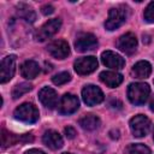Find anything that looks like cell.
<instances>
[{"instance_id": "cell-1", "label": "cell", "mask_w": 154, "mask_h": 154, "mask_svg": "<svg viewBox=\"0 0 154 154\" xmlns=\"http://www.w3.org/2000/svg\"><path fill=\"white\" fill-rule=\"evenodd\" d=\"M150 89L147 83H131L128 87V97L132 105L140 106L143 105L148 96H149Z\"/></svg>"}, {"instance_id": "cell-2", "label": "cell", "mask_w": 154, "mask_h": 154, "mask_svg": "<svg viewBox=\"0 0 154 154\" xmlns=\"http://www.w3.org/2000/svg\"><path fill=\"white\" fill-rule=\"evenodd\" d=\"M14 118L23 122V123H35L37 122L38 119V111L37 108L32 105V103H22L20 106H18L16 109H14V113H13Z\"/></svg>"}, {"instance_id": "cell-3", "label": "cell", "mask_w": 154, "mask_h": 154, "mask_svg": "<svg viewBox=\"0 0 154 154\" xmlns=\"http://www.w3.org/2000/svg\"><path fill=\"white\" fill-rule=\"evenodd\" d=\"M125 20H126V10L124 7L111 8L105 23V28L109 31L116 30L119 26H122L125 23Z\"/></svg>"}, {"instance_id": "cell-4", "label": "cell", "mask_w": 154, "mask_h": 154, "mask_svg": "<svg viewBox=\"0 0 154 154\" xmlns=\"http://www.w3.org/2000/svg\"><path fill=\"white\" fill-rule=\"evenodd\" d=\"M150 128V120L143 116L137 114L130 119V129L135 137H143L147 135Z\"/></svg>"}, {"instance_id": "cell-5", "label": "cell", "mask_w": 154, "mask_h": 154, "mask_svg": "<svg viewBox=\"0 0 154 154\" xmlns=\"http://www.w3.org/2000/svg\"><path fill=\"white\" fill-rule=\"evenodd\" d=\"M61 26V20L59 18H53L46 22L35 34V38L37 41H45L49 37H52L54 34L58 32V30Z\"/></svg>"}, {"instance_id": "cell-6", "label": "cell", "mask_w": 154, "mask_h": 154, "mask_svg": "<svg viewBox=\"0 0 154 154\" xmlns=\"http://www.w3.org/2000/svg\"><path fill=\"white\" fill-rule=\"evenodd\" d=\"M82 97H83V101L88 106H95V105L102 102L105 96H103V93L101 91V89L99 87L89 84V85H85L83 88Z\"/></svg>"}, {"instance_id": "cell-7", "label": "cell", "mask_w": 154, "mask_h": 154, "mask_svg": "<svg viewBox=\"0 0 154 154\" xmlns=\"http://www.w3.org/2000/svg\"><path fill=\"white\" fill-rule=\"evenodd\" d=\"M97 46V38L90 34V32H82L77 36L76 41H75V48L78 52H88L91 51L94 48H96Z\"/></svg>"}, {"instance_id": "cell-8", "label": "cell", "mask_w": 154, "mask_h": 154, "mask_svg": "<svg viewBox=\"0 0 154 154\" xmlns=\"http://www.w3.org/2000/svg\"><path fill=\"white\" fill-rule=\"evenodd\" d=\"M75 71L78 75H89L97 67V59L93 55L79 58L75 61Z\"/></svg>"}, {"instance_id": "cell-9", "label": "cell", "mask_w": 154, "mask_h": 154, "mask_svg": "<svg viewBox=\"0 0 154 154\" xmlns=\"http://www.w3.org/2000/svg\"><path fill=\"white\" fill-rule=\"evenodd\" d=\"M16 71V55L11 54L5 57L1 60V66H0V81L1 83L8 82Z\"/></svg>"}, {"instance_id": "cell-10", "label": "cell", "mask_w": 154, "mask_h": 154, "mask_svg": "<svg viewBox=\"0 0 154 154\" xmlns=\"http://www.w3.org/2000/svg\"><path fill=\"white\" fill-rule=\"evenodd\" d=\"M48 53L55 59H65L70 54V47L64 40H55L47 47Z\"/></svg>"}, {"instance_id": "cell-11", "label": "cell", "mask_w": 154, "mask_h": 154, "mask_svg": "<svg viewBox=\"0 0 154 154\" xmlns=\"http://www.w3.org/2000/svg\"><path fill=\"white\" fill-rule=\"evenodd\" d=\"M79 107V101L77 96L72 94H65L59 102V112L61 114H71L75 113Z\"/></svg>"}, {"instance_id": "cell-12", "label": "cell", "mask_w": 154, "mask_h": 154, "mask_svg": "<svg viewBox=\"0 0 154 154\" xmlns=\"http://www.w3.org/2000/svg\"><path fill=\"white\" fill-rule=\"evenodd\" d=\"M101 60L103 65H106L109 69H114V70H119L125 65V60L122 58V55L112 51H105L101 54Z\"/></svg>"}, {"instance_id": "cell-13", "label": "cell", "mask_w": 154, "mask_h": 154, "mask_svg": "<svg viewBox=\"0 0 154 154\" xmlns=\"http://www.w3.org/2000/svg\"><path fill=\"white\" fill-rule=\"evenodd\" d=\"M118 48L126 53V54H132L135 51H136V47H137V38L134 34L131 32H126L124 35H122L118 40Z\"/></svg>"}, {"instance_id": "cell-14", "label": "cell", "mask_w": 154, "mask_h": 154, "mask_svg": "<svg viewBox=\"0 0 154 154\" xmlns=\"http://www.w3.org/2000/svg\"><path fill=\"white\" fill-rule=\"evenodd\" d=\"M38 99L43 106L52 109L58 105V94L53 88L43 87L38 93Z\"/></svg>"}, {"instance_id": "cell-15", "label": "cell", "mask_w": 154, "mask_h": 154, "mask_svg": "<svg viewBox=\"0 0 154 154\" xmlns=\"http://www.w3.org/2000/svg\"><path fill=\"white\" fill-rule=\"evenodd\" d=\"M42 141L51 149H59L64 144V141H63L61 136L59 135V132H57L54 130L46 131L45 135H43V137H42Z\"/></svg>"}, {"instance_id": "cell-16", "label": "cell", "mask_w": 154, "mask_h": 154, "mask_svg": "<svg viewBox=\"0 0 154 154\" xmlns=\"http://www.w3.org/2000/svg\"><path fill=\"white\" fill-rule=\"evenodd\" d=\"M100 79L109 88H116L123 82V76L114 71H102L100 73Z\"/></svg>"}, {"instance_id": "cell-17", "label": "cell", "mask_w": 154, "mask_h": 154, "mask_svg": "<svg viewBox=\"0 0 154 154\" xmlns=\"http://www.w3.org/2000/svg\"><path fill=\"white\" fill-rule=\"evenodd\" d=\"M20 73L28 79H34L40 73V66L34 60H26L20 66Z\"/></svg>"}, {"instance_id": "cell-18", "label": "cell", "mask_w": 154, "mask_h": 154, "mask_svg": "<svg viewBox=\"0 0 154 154\" xmlns=\"http://www.w3.org/2000/svg\"><path fill=\"white\" fill-rule=\"evenodd\" d=\"M131 72L136 78H147V77H149V75L152 72V65L146 60L137 61L134 65Z\"/></svg>"}, {"instance_id": "cell-19", "label": "cell", "mask_w": 154, "mask_h": 154, "mask_svg": "<svg viewBox=\"0 0 154 154\" xmlns=\"http://www.w3.org/2000/svg\"><path fill=\"white\" fill-rule=\"evenodd\" d=\"M17 14L19 18H22L29 23H34L36 19V13L32 10V7L26 4H23V2L17 5Z\"/></svg>"}, {"instance_id": "cell-20", "label": "cell", "mask_w": 154, "mask_h": 154, "mask_svg": "<svg viewBox=\"0 0 154 154\" xmlns=\"http://www.w3.org/2000/svg\"><path fill=\"white\" fill-rule=\"evenodd\" d=\"M79 125L82 126V129L87 131H91L100 126V119L94 114H87L79 119Z\"/></svg>"}, {"instance_id": "cell-21", "label": "cell", "mask_w": 154, "mask_h": 154, "mask_svg": "<svg viewBox=\"0 0 154 154\" xmlns=\"http://www.w3.org/2000/svg\"><path fill=\"white\" fill-rule=\"evenodd\" d=\"M29 90H31V84L30 83H26V82H23V83H19L17 84L13 90H12V97L14 100H17L18 97H20L22 95H24L25 93H28Z\"/></svg>"}, {"instance_id": "cell-22", "label": "cell", "mask_w": 154, "mask_h": 154, "mask_svg": "<svg viewBox=\"0 0 154 154\" xmlns=\"http://www.w3.org/2000/svg\"><path fill=\"white\" fill-rule=\"evenodd\" d=\"M126 153L128 154H150V149L142 143H135V144H130L126 148Z\"/></svg>"}, {"instance_id": "cell-23", "label": "cell", "mask_w": 154, "mask_h": 154, "mask_svg": "<svg viewBox=\"0 0 154 154\" xmlns=\"http://www.w3.org/2000/svg\"><path fill=\"white\" fill-rule=\"evenodd\" d=\"M18 138L16 137V135L6 131L5 129H2V135H1V143H2V148H6L8 146H12Z\"/></svg>"}, {"instance_id": "cell-24", "label": "cell", "mask_w": 154, "mask_h": 154, "mask_svg": "<svg viewBox=\"0 0 154 154\" xmlns=\"http://www.w3.org/2000/svg\"><path fill=\"white\" fill-rule=\"evenodd\" d=\"M70 79H71L70 73L64 71V72H59V73H57V75L52 78V82H53L55 85H61V84L67 83Z\"/></svg>"}, {"instance_id": "cell-25", "label": "cell", "mask_w": 154, "mask_h": 154, "mask_svg": "<svg viewBox=\"0 0 154 154\" xmlns=\"http://www.w3.org/2000/svg\"><path fill=\"white\" fill-rule=\"evenodd\" d=\"M144 20L148 23H154V1L149 2L144 10Z\"/></svg>"}, {"instance_id": "cell-26", "label": "cell", "mask_w": 154, "mask_h": 154, "mask_svg": "<svg viewBox=\"0 0 154 154\" xmlns=\"http://www.w3.org/2000/svg\"><path fill=\"white\" fill-rule=\"evenodd\" d=\"M41 12H42L43 14L48 16V14H52V13L54 12V8H53L52 5H45V6L41 7Z\"/></svg>"}, {"instance_id": "cell-27", "label": "cell", "mask_w": 154, "mask_h": 154, "mask_svg": "<svg viewBox=\"0 0 154 154\" xmlns=\"http://www.w3.org/2000/svg\"><path fill=\"white\" fill-rule=\"evenodd\" d=\"M64 131H65V134H66V136H67L69 138H73V137L76 136V130H75L72 126H67V128H65Z\"/></svg>"}, {"instance_id": "cell-28", "label": "cell", "mask_w": 154, "mask_h": 154, "mask_svg": "<svg viewBox=\"0 0 154 154\" xmlns=\"http://www.w3.org/2000/svg\"><path fill=\"white\" fill-rule=\"evenodd\" d=\"M24 154H46V153L42 152V150H40V149H35V148H32V149L26 150Z\"/></svg>"}, {"instance_id": "cell-29", "label": "cell", "mask_w": 154, "mask_h": 154, "mask_svg": "<svg viewBox=\"0 0 154 154\" xmlns=\"http://www.w3.org/2000/svg\"><path fill=\"white\" fill-rule=\"evenodd\" d=\"M149 108H150V111H153V112H154V96H153V97H152V100H150Z\"/></svg>"}, {"instance_id": "cell-30", "label": "cell", "mask_w": 154, "mask_h": 154, "mask_svg": "<svg viewBox=\"0 0 154 154\" xmlns=\"http://www.w3.org/2000/svg\"><path fill=\"white\" fill-rule=\"evenodd\" d=\"M63 154H72V153H63Z\"/></svg>"}, {"instance_id": "cell-31", "label": "cell", "mask_w": 154, "mask_h": 154, "mask_svg": "<svg viewBox=\"0 0 154 154\" xmlns=\"http://www.w3.org/2000/svg\"><path fill=\"white\" fill-rule=\"evenodd\" d=\"M153 140H154V131H153Z\"/></svg>"}]
</instances>
